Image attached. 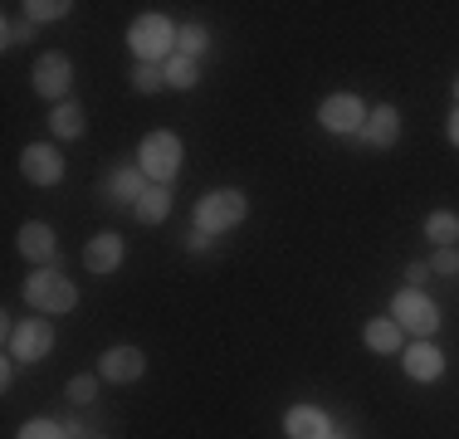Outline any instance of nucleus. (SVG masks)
Segmentation results:
<instances>
[{
    "instance_id": "1",
    "label": "nucleus",
    "mask_w": 459,
    "mask_h": 439,
    "mask_svg": "<svg viewBox=\"0 0 459 439\" xmlns=\"http://www.w3.org/2000/svg\"><path fill=\"white\" fill-rule=\"evenodd\" d=\"M25 303L35 307V313H45V317L74 313V307H79V283H74L69 273H59L54 263H49V269H30Z\"/></svg>"
},
{
    "instance_id": "2",
    "label": "nucleus",
    "mask_w": 459,
    "mask_h": 439,
    "mask_svg": "<svg viewBox=\"0 0 459 439\" xmlns=\"http://www.w3.org/2000/svg\"><path fill=\"white\" fill-rule=\"evenodd\" d=\"M177 35L181 30L167 15H137L127 25V49H133L137 64H167L177 54Z\"/></svg>"
},
{
    "instance_id": "3",
    "label": "nucleus",
    "mask_w": 459,
    "mask_h": 439,
    "mask_svg": "<svg viewBox=\"0 0 459 439\" xmlns=\"http://www.w3.org/2000/svg\"><path fill=\"white\" fill-rule=\"evenodd\" d=\"M181 161H186V147H181L177 132H147V137L137 142V167L152 185H171L181 171Z\"/></svg>"
},
{
    "instance_id": "4",
    "label": "nucleus",
    "mask_w": 459,
    "mask_h": 439,
    "mask_svg": "<svg viewBox=\"0 0 459 439\" xmlns=\"http://www.w3.org/2000/svg\"><path fill=\"white\" fill-rule=\"evenodd\" d=\"M245 215H249V195L235 191V185L205 191L201 201H195V229H205V235H225V229L245 225Z\"/></svg>"
},
{
    "instance_id": "5",
    "label": "nucleus",
    "mask_w": 459,
    "mask_h": 439,
    "mask_svg": "<svg viewBox=\"0 0 459 439\" xmlns=\"http://www.w3.org/2000/svg\"><path fill=\"white\" fill-rule=\"evenodd\" d=\"M391 317H396L401 332H411L415 342H430L440 332V307H435V298H425L420 288H401L391 298Z\"/></svg>"
},
{
    "instance_id": "6",
    "label": "nucleus",
    "mask_w": 459,
    "mask_h": 439,
    "mask_svg": "<svg viewBox=\"0 0 459 439\" xmlns=\"http://www.w3.org/2000/svg\"><path fill=\"white\" fill-rule=\"evenodd\" d=\"M5 351L15 361H25V366L45 361L49 351H54V323H45V313L25 317V323H10L5 327Z\"/></svg>"
},
{
    "instance_id": "7",
    "label": "nucleus",
    "mask_w": 459,
    "mask_h": 439,
    "mask_svg": "<svg viewBox=\"0 0 459 439\" xmlns=\"http://www.w3.org/2000/svg\"><path fill=\"white\" fill-rule=\"evenodd\" d=\"M367 113L371 108L357 93H333L318 103V127L333 132V137H357V132L367 127Z\"/></svg>"
},
{
    "instance_id": "8",
    "label": "nucleus",
    "mask_w": 459,
    "mask_h": 439,
    "mask_svg": "<svg viewBox=\"0 0 459 439\" xmlns=\"http://www.w3.org/2000/svg\"><path fill=\"white\" fill-rule=\"evenodd\" d=\"M147 185H152V181L142 176L137 161H123V167H113L103 181H98V191H103L108 201L117 205V211H137V201L147 195Z\"/></svg>"
},
{
    "instance_id": "9",
    "label": "nucleus",
    "mask_w": 459,
    "mask_h": 439,
    "mask_svg": "<svg viewBox=\"0 0 459 439\" xmlns=\"http://www.w3.org/2000/svg\"><path fill=\"white\" fill-rule=\"evenodd\" d=\"M69 88H74V59H69V54H39L35 93L49 98V103L59 108V103H69Z\"/></svg>"
},
{
    "instance_id": "10",
    "label": "nucleus",
    "mask_w": 459,
    "mask_h": 439,
    "mask_svg": "<svg viewBox=\"0 0 459 439\" xmlns=\"http://www.w3.org/2000/svg\"><path fill=\"white\" fill-rule=\"evenodd\" d=\"M20 171H25L30 185H59L64 181V151L54 147V142H30L25 151H20Z\"/></svg>"
},
{
    "instance_id": "11",
    "label": "nucleus",
    "mask_w": 459,
    "mask_h": 439,
    "mask_svg": "<svg viewBox=\"0 0 459 439\" xmlns=\"http://www.w3.org/2000/svg\"><path fill=\"white\" fill-rule=\"evenodd\" d=\"M98 376H103L108 386H133V381L147 376V351L142 347H108L103 357H98Z\"/></svg>"
},
{
    "instance_id": "12",
    "label": "nucleus",
    "mask_w": 459,
    "mask_h": 439,
    "mask_svg": "<svg viewBox=\"0 0 459 439\" xmlns=\"http://www.w3.org/2000/svg\"><path fill=\"white\" fill-rule=\"evenodd\" d=\"M20 254H25L30 263H39V269H49L54 254H59V239H54V225H45V220H25L15 235Z\"/></svg>"
},
{
    "instance_id": "13",
    "label": "nucleus",
    "mask_w": 459,
    "mask_h": 439,
    "mask_svg": "<svg viewBox=\"0 0 459 439\" xmlns=\"http://www.w3.org/2000/svg\"><path fill=\"white\" fill-rule=\"evenodd\" d=\"M357 137H362L367 147H377V151L396 147V142H401V108L396 103H377L367 113V127L357 132Z\"/></svg>"
},
{
    "instance_id": "14",
    "label": "nucleus",
    "mask_w": 459,
    "mask_h": 439,
    "mask_svg": "<svg viewBox=\"0 0 459 439\" xmlns=\"http://www.w3.org/2000/svg\"><path fill=\"white\" fill-rule=\"evenodd\" d=\"M401 371H406L411 381H420V386H430V381L445 376V351L435 342H411L401 351Z\"/></svg>"
},
{
    "instance_id": "15",
    "label": "nucleus",
    "mask_w": 459,
    "mask_h": 439,
    "mask_svg": "<svg viewBox=\"0 0 459 439\" xmlns=\"http://www.w3.org/2000/svg\"><path fill=\"white\" fill-rule=\"evenodd\" d=\"M127 259V245L123 235H113V229H103V235H93L89 245H83V269L89 273H117Z\"/></svg>"
},
{
    "instance_id": "16",
    "label": "nucleus",
    "mask_w": 459,
    "mask_h": 439,
    "mask_svg": "<svg viewBox=\"0 0 459 439\" xmlns=\"http://www.w3.org/2000/svg\"><path fill=\"white\" fill-rule=\"evenodd\" d=\"M283 435L289 439H333V420H327L318 405H293L283 415Z\"/></svg>"
},
{
    "instance_id": "17",
    "label": "nucleus",
    "mask_w": 459,
    "mask_h": 439,
    "mask_svg": "<svg viewBox=\"0 0 459 439\" xmlns=\"http://www.w3.org/2000/svg\"><path fill=\"white\" fill-rule=\"evenodd\" d=\"M362 342H367V351H377V357H391V351H406V332H401V323L386 313V317H367Z\"/></svg>"
},
{
    "instance_id": "18",
    "label": "nucleus",
    "mask_w": 459,
    "mask_h": 439,
    "mask_svg": "<svg viewBox=\"0 0 459 439\" xmlns=\"http://www.w3.org/2000/svg\"><path fill=\"white\" fill-rule=\"evenodd\" d=\"M49 132H54V142H79L83 132H89V113H83V103H59L49 113Z\"/></svg>"
},
{
    "instance_id": "19",
    "label": "nucleus",
    "mask_w": 459,
    "mask_h": 439,
    "mask_svg": "<svg viewBox=\"0 0 459 439\" xmlns=\"http://www.w3.org/2000/svg\"><path fill=\"white\" fill-rule=\"evenodd\" d=\"M137 225H161L171 215V185H147V195L137 201Z\"/></svg>"
},
{
    "instance_id": "20",
    "label": "nucleus",
    "mask_w": 459,
    "mask_h": 439,
    "mask_svg": "<svg viewBox=\"0 0 459 439\" xmlns=\"http://www.w3.org/2000/svg\"><path fill=\"white\" fill-rule=\"evenodd\" d=\"M167 88H181V93H191L195 83H201V59H186V54H171L167 64Z\"/></svg>"
},
{
    "instance_id": "21",
    "label": "nucleus",
    "mask_w": 459,
    "mask_h": 439,
    "mask_svg": "<svg viewBox=\"0 0 459 439\" xmlns=\"http://www.w3.org/2000/svg\"><path fill=\"white\" fill-rule=\"evenodd\" d=\"M425 239H430L435 249H445V245H459V215H450V211H435V215H425Z\"/></svg>"
},
{
    "instance_id": "22",
    "label": "nucleus",
    "mask_w": 459,
    "mask_h": 439,
    "mask_svg": "<svg viewBox=\"0 0 459 439\" xmlns=\"http://www.w3.org/2000/svg\"><path fill=\"white\" fill-rule=\"evenodd\" d=\"M74 15V0H30L25 5V20L30 25H54V20Z\"/></svg>"
},
{
    "instance_id": "23",
    "label": "nucleus",
    "mask_w": 459,
    "mask_h": 439,
    "mask_svg": "<svg viewBox=\"0 0 459 439\" xmlns=\"http://www.w3.org/2000/svg\"><path fill=\"white\" fill-rule=\"evenodd\" d=\"M211 49V30L205 25H181V35H177V54H186V59H201V54Z\"/></svg>"
},
{
    "instance_id": "24",
    "label": "nucleus",
    "mask_w": 459,
    "mask_h": 439,
    "mask_svg": "<svg viewBox=\"0 0 459 439\" xmlns=\"http://www.w3.org/2000/svg\"><path fill=\"white\" fill-rule=\"evenodd\" d=\"M35 30H39V25H30L25 15H5V30H0V44H5V49H20V44H30V39H35Z\"/></svg>"
},
{
    "instance_id": "25",
    "label": "nucleus",
    "mask_w": 459,
    "mask_h": 439,
    "mask_svg": "<svg viewBox=\"0 0 459 439\" xmlns=\"http://www.w3.org/2000/svg\"><path fill=\"white\" fill-rule=\"evenodd\" d=\"M133 88L137 93H161L167 88V69L161 64H133Z\"/></svg>"
},
{
    "instance_id": "26",
    "label": "nucleus",
    "mask_w": 459,
    "mask_h": 439,
    "mask_svg": "<svg viewBox=\"0 0 459 439\" xmlns=\"http://www.w3.org/2000/svg\"><path fill=\"white\" fill-rule=\"evenodd\" d=\"M20 439H69L59 420H49V415H39V420H25L20 425Z\"/></svg>"
},
{
    "instance_id": "27",
    "label": "nucleus",
    "mask_w": 459,
    "mask_h": 439,
    "mask_svg": "<svg viewBox=\"0 0 459 439\" xmlns=\"http://www.w3.org/2000/svg\"><path fill=\"white\" fill-rule=\"evenodd\" d=\"M98 381H103V376H98V371H93V376H74L69 386H64V395H69L74 405H89L93 395H98Z\"/></svg>"
},
{
    "instance_id": "28",
    "label": "nucleus",
    "mask_w": 459,
    "mask_h": 439,
    "mask_svg": "<svg viewBox=\"0 0 459 439\" xmlns=\"http://www.w3.org/2000/svg\"><path fill=\"white\" fill-rule=\"evenodd\" d=\"M430 273H459V249H455V245L435 249V259H430Z\"/></svg>"
},
{
    "instance_id": "29",
    "label": "nucleus",
    "mask_w": 459,
    "mask_h": 439,
    "mask_svg": "<svg viewBox=\"0 0 459 439\" xmlns=\"http://www.w3.org/2000/svg\"><path fill=\"white\" fill-rule=\"evenodd\" d=\"M425 279H430V263H420V259L406 263V283H411V288H420Z\"/></svg>"
},
{
    "instance_id": "30",
    "label": "nucleus",
    "mask_w": 459,
    "mask_h": 439,
    "mask_svg": "<svg viewBox=\"0 0 459 439\" xmlns=\"http://www.w3.org/2000/svg\"><path fill=\"white\" fill-rule=\"evenodd\" d=\"M181 245H186V249H195V254H201V249H211V235H205V229H195V225H191V235H186Z\"/></svg>"
},
{
    "instance_id": "31",
    "label": "nucleus",
    "mask_w": 459,
    "mask_h": 439,
    "mask_svg": "<svg viewBox=\"0 0 459 439\" xmlns=\"http://www.w3.org/2000/svg\"><path fill=\"white\" fill-rule=\"evenodd\" d=\"M445 137H450V147L459 151V108H455L450 117H445Z\"/></svg>"
},
{
    "instance_id": "32",
    "label": "nucleus",
    "mask_w": 459,
    "mask_h": 439,
    "mask_svg": "<svg viewBox=\"0 0 459 439\" xmlns=\"http://www.w3.org/2000/svg\"><path fill=\"white\" fill-rule=\"evenodd\" d=\"M10 381H15V357L0 361V391H10Z\"/></svg>"
},
{
    "instance_id": "33",
    "label": "nucleus",
    "mask_w": 459,
    "mask_h": 439,
    "mask_svg": "<svg viewBox=\"0 0 459 439\" xmlns=\"http://www.w3.org/2000/svg\"><path fill=\"white\" fill-rule=\"evenodd\" d=\"M450 93H455V108H459V73H455V88H450Z\"/></svg>"
}]
</instances>
